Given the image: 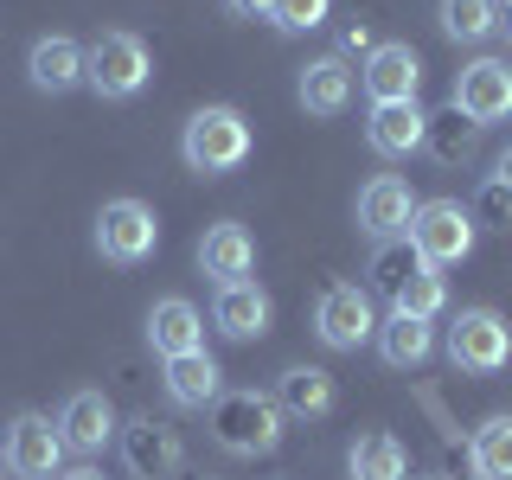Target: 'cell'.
<instances>
[{
    "label": "cell",
    "instance_id": "1",
    "mask_svg": "<svg viewBox=\"0 0 512 480\" xmlns=\"http://www.w3.org/2000/svg\"><path fill=\"white\" fill-rule=\"evenodd\" d=\"M205 423H212V442L224 455H276L288 416L276 410V397H263V391H218L212 410H205Z\"/></svg>",
    "mask_w": 512,
    "mask_h": 480
},
{
    "label": "cell",
    "instance_id": "2",
    "mask_svg": "<svg viewBox=\"0 0 512 480\" xmlns=\"http://www.w3.org/2000/svg\"><path fill=\"white\" fill-rule=\"evenodd\" d=\"M250 148H256V135H250L244 109L212 103V109H192V116H186L180 154H186V167H192V173H205V180H218V173L244 167Z\"/></svg>",
    "mask_w": 512,
    "mask_h": 480
},
{
    "label": "cell",
    "instance_id": "3",
    "mask_svg": "<svg viewBox=\"0 0 512 480\" xmlns=\"http://www.w3.org/2000/svg\"><path fill=\"white\" fill-rule=\"evenodd\" d=\"M148 77H154V58H148V45H141L135 32H103V39L84 52V84L96 96H109V103L141 96Z\"/></svg>",
    "mask_w": 512,
    "mask_h": 480
},
{
    "label": "cell",
    "instance_id": "4",
    "mask_svg": "<svg viewBox=\"0 0 512 480\" xmlns=\"http://www.w3.org/2000/svg\"><path fill=\"white\" fill-rule=\"evenodd\" d=\"M404 244L423 256L429 269L461 263V256L474 250V218H468V205H461V199H423V205L410 212Z\"/></svg>",
    "mask_w": 512,
    "mask_h": 480
},
{
    "label": "cell",
    "instance_id": "5",
    "mask_svg": "<svg viewBox=\"0 0 512 480\" xmlns=\"http://www.w3.org/2000/svg\"><path fill=\"white\" fill-rule=\"evenodd\" d=\"M448 359L474 378H493L512 365V327L493 308H461L455 327H448Z\"/></svg>",
    "mask_w": 512,
    "mask_h": 480
},
{
    "label": "cell",
    "instance_id": "6",
    "mask_svg": "<svg viewBox=\"0 0 512 480\" xmlns=\"http://www.w3.org/2000/svg\"><path fill=\"white\" fill-rule=\"evenodd\" d=\"M96 250H103V263H148L160 250V218L154 205L141 199H109L103 212H96Z\"/></svg>",
    "mask_w": 512,
    "mask_h": 480
},
{
    "label": "cell",
    "instance_id": "7",
    "mask_svg": "<svg viewBox=\"0 0 512 480\" xmlns=\"http://www.w3.org/2000/svg\"><path fill=\"white\" fill-rule=\"evenodd\" d=\"M314 333H320V346H333V352H359L378 333L372 295H365L359 282H333L327 295L314 301Z\"/></svg>",
    "mask_w": 512,
    "mask_h": 480
},
{
    "label": "cell",
    "instance_id": "8",
    "mask_svg": "<svg viewBox=\"0 0 512 480\" xmlns=\"http://www.w3.org/2000/svg\"><path fill=\"white\" fill-rule=\"evenodd\" d=\"M116 436H122V461L135 480H180V468H186L180 429H167L160 416H128Z\"/></svg>",
    "mask_w": 512,
    "mask_h": 480
},
{
    "label": "cell",
    "instance_id": "9",
    "mask_svg": "<svg viewBox=\"0 0 512 480\" xmlns=\"http://www.w3.org/2000/svg\"><path fill=\"white\" fill-rule=\"evenodd\" d=\"M448 103H455L474 128L506 122L512 116V58H474V64H461L455 96H448Z\"/></svg>",
    "mask_w": 512,
    "mask_h": 480
},
{
    "label": "cell",
    "instance_id": "10",
    "mask_svg": "<svg viewBox=\"0 0 512 480\" xmlns=\"http://www.w3.org/2000/svg\"><path fill=\"white\" fill-rule=\"evenodd\" d=\"M0 455H7V468L20 474V480H52L64 468V436H58L52 416L20 410V416H13V429H7V442H0Z\"/></svg>",
    "mask_w": 512,
    "mask_h": 480
},
{
    "label": "cell",
    "instance_id": "11",
    "mask_svg": "<svg viewBox=\"0 0 512 480\" xmlns=\"http://www.w3.org/2000/svg\"><path fill=\"white\" fill-rule=\"evenodd\" d=\"M359 84L372 90V103H416V90H423V58H416V45H404V39H384V45L365 52Z\"/></svg>",
    "mask_w": 512,
    "mask_h": 480
},
{
    "label": "cell",
    "instance_id": "12",
    "mask_svg": "<svg viewBox=\"0 0 512 480\" xmlns=\"http://www.w3.org/2000/svg\"><path fill=\"white\" fill-rule=\"evenodd\" d=\"M58 436L64 448H77V455H103L109 442H116V404H109L103 391H71L58 410Z\"/></svg>",
    "mask_w": 512,
    "mask_h": 480
},
{
    "label": "cell",
    "instance_id": "13",
    "mask_svg": "<svg viewBox=\"0 0 512 480\" xmlns=\"http://www.w3.org/2000/svg\"><path fill=\"white\" fill-rule=\"evenodd\" d=\"M269 320H276V301H269L250 276L218 288V301H212V327L224 333V340H263Z\"/></svg>",
    "mask_w": 512,
    "mask_h": 480
},
{
    "label": "cell",
    "instance_id": "14",
    "mask_svg": "<svg viewBox=\"0 0 512 480\" xmlns=\"http://www.w3.org/2000/svg\"><path fill=\"white\" fill-rule=\"evenodd\" d=\"M410 212H416V199L397 173H378V180L359 192V231L378 237V244H397V237L410 231Z\"/></svg>",
    "mask_w": 512,
    "mask_h": 480
},
{
    "label": "cell",
    "instance_id": "15",
    "mask_svg": "<svg viewBox=\"0 0 512 480\" xmlns=\"http://www.w3.org/2000/svg\"><path fill=\"white\" fill-rule=\"evenodd\" d=\"M26 77H32V90H45V96L77 90L84 84V45L64 39V32H45V39L26 52Z\"/></svg>",
    "mask_w": 512,
    "mask_h": 480
},
{
    "label": "cell",
    "instance_id": "16",
    "mask_svg": "<svg viewBox=\"0 0 512 480\" xmlns=\"http://www.w3.org/2000/svg\"><path fill=\"white\" fill-rule=\"evenodd\" d=\"M352 64L340 58V52H327V58H308L301 64V84H295V96H301V109L308 116H340V109L352 103Z\"/></svg>",
    "mask_w": 512,
    "mask_h": 480
},
{
    "label": "cell",
    "instance_id": "17",
    "mask_svg": "<svg viewBox=\"0 0 512 480\" xmlns=\"http://www.w3.org/2000/svg\"><path fill=\"white\" fill-rule=\"evenodd\" d=\"M199 269H205L218 288H224V282H244L250 269H256V237L244 231V224H231V218L212 224V231L199 237Z\"/></svg>",
    "mask_w": 512,
    "mask_h": 480
},
{
    "label": "cell",
    "instance_id": "18",
    "mask_svg": "<svg viewBox=\"0 0 512 480\" xmlns=\"http://www.w3.org/2000/svg\"><path fill=\"white\" fill-rule=\"evenodd\" d=\"M423 109L416 103H372V116H365V141H372V154L384 160H404L423 148Z\"/></svg>",
    "mask_w": 512,
    "mask_h": 480
},
{
    "label": "cell",
    "instance_id": "19",
    "mask_svg": "<svg viewBox=\"0 0 512 480\" xmlns=\"http://www.w3.org/2000/svg\"><path fill=\"white\" fill-rule=\"evenodd\" d=\"M148 346L160 352V359L199 352V346H205V320H199V308H192V301H180V295L154 301V308H148Z\"/></svg>",
    "mask_w": 512,
    "mask_h": 480
},
{
    "label": "cell",
    "instance_id": "20",
    "mask_svg": "<svg viewBox=\"0 0 512 480\" xmlns=\"http://www.w3.org/2000/svg\"><path fill=\"white\" fill-rule=\"evenodd\" d=\"M224 391V372L212 352H180V359H167V404L180 410H212V397Z\"/></svg>",
    "mask_w": 512,
    "mask_h": 480
},
{
    "label": "cell",
    "instance_id": "21",
    "mask_svg": "<svg viewBox=\"0 0 512 480\" xmlns=\"http://www.w3.org/2000/svg\"><path fill=\"white\" fill-rule=\"evenodd\" d=\"M333 404H340V391H333V378L320 372V365H288V372L276 378V410L282 416H333Z\"/></svg>",
    "mask_w": 512,
    "mask_h": 480
},
{
    "label": "cell",
    "instance_id": "22",
    "mask_svg": "<svg viewBox=\"0 0 512 480\" xmlns=\"http://www.w3.org/2000/svg\"><path fill=\"white\" fill-rule=\"evenodd\" d=\"M423 148H429V160H436V167H468L474 148H480V128L461 116L455 103H448L442 116H429V122H423Z\"/></svg>",
    "mask_w": 512,
    "mask_h": 480
},
{
    "label": "cell",
    "instance_id": "23",
    "mask_svg": "<svg viewBox=\"0 0 512 480\" xmlns=\"http://www.w3.org/2000/svg\"><path fill=\"white\" fill-rule=\"evenodd\" d=\"M378 352L397 372H416V365L436 352V327H429V320H410V314H391V320H378Z\"/></svg>",
    "mask_w": 512,
    "mask_h": 480
},
{
    "label": "cell",
    "instance_id": "24",
    "mask_svg": "<svg viewBox=\"0 0 512 480\" xmlns=\"http://www.w3.org/2000/svg\"><path fill=\"white\" fill-rule=\"evenodd\" d=\"M346 468H352V480H410V455L391 429H372V436L352 442Z\"/></svg>",
    "mask_w": 512,
    "mask_h": 480
},
{
    "label": "cell",
    "instance_id": "25",
    "mask_svg": "<svg viewBox=\"0 0 512 480\" xmlns=\"http://www.w3.org/2000/svg\"><path fill=\"white\" fill-rule=\"evenodd\" d=\"M468 461L480 480H512V416H487L468 442Z\"/></svg>",
    "mask_w": 512,
    "mask_h": 480
},
{
    "label": "cell",
    "instance_id": "26",
    "mask_svg": "<svg viewBox=\"0 0 512 480\" xmlns=\"http://www.w3.org/2000/svg\"><path fill=\"white\" fill-rule=\"evenodd\" d=\"M493 13H500V0H442L436 20L455 45H480V39H493Z\"/></svg>",
    "mask_w": 512,
    "mask_h": 480
},
{
    "label": "cell",
    "instance_id": "27",
    "mask_svg": "<svg viewBox=\"0 0 512 480\" xmlns=\"http://www.w3.org/2000/svg\"><path fill=\"white\" fill-rule=\"evenodd\" d=\"M423 269H429V263H423L410 244H378V256H372V288H378L384 301H397L416 276H423Z\"/></svg>",
    "mask_w": 512,
    "mask_h": 480
},
{
    "label": "cell",
    "instance_id": "28",
    "mask_svg": "<svg viewBox=\"0 0 512 480\" xmlns=\"http://www.w3.org/2000/svg\"><path fill=\"white\" fill-rule=\"evenodd\" d=\"M468 218H474V231L480 224H493V231H512V186L506 180H480V192H474V205H468Z\"/></svg>",
    "mask_w": 512,
    "mask_h": 480
},
{
    "label": "cell",
    "instance_id": "29",
    "mask_svg": "<svg viewBox=\"0 0 512 480\" xmlns=\"http://www.w3.org/2000/svg\"><path fill=\"white\" fill-rule=\"evenodd\" d=\"M327 7L333 0H276V13H269V20H276L282 32H314V26H327Z\"/></svg>",
    "mask_w": 512,
    "mask_h": 480
},
{
    "label": "cell",
    "instance_id": "30",
    "mask_svg": "<svg viewBox=\"0 0 512 480\" xmlns=\"http://www.w3.org/2000/svg\"><path fill=\"white\" fill-rule=\"evenodd\" d=\"M340 45H346V52H372V26H365V20H352L346 32H340ZM340 52V58H346Z\"/></svg>",
    "mask_w": 512,
    "mask_h": 480
},
{
    "label": "cell",
    "instance_id": "31",
    "mask_svg": "<svg viewBox=\"0 0 512 480\" xmlns=\"http://www.w3.org/2000/svg\"><path fill=\"white\" fill-rule=\"evenodd\" d=\"M224 7H231L237 20H269V13H276V0H224Z\"/></svg>",
    "mask_w": 512,
    "mask_h": 480
},
{
    "label": "cell",
    "instance_id": "32",
    "mask_svg": "<svg viewBox=\"0 0 512 480\" xmlns=\"http://www.w3.org/2000/svg\"><path fill=\"white\" fill-rule=\"evenodd\" d=\"M493 180H506V186H512V141H506L500 154H493Z\"/></svg>",
    "mask_w": 512,
    "mask_h": 480
},
{
    "label": "cell",
    "instance_id": "33",
    "mask_svg": "<svg viewBox=\"0 0 512 480\" xmlns=\"http://www.w3.org/2000/svg\"><path fill=\"white\" fill-rule=\"evenodd\" d=\"M493 32H500V39L512 45V0H500V13H493Z\"/></svg>",
    "mask_w": 512,
    "mask_h": 480
},
{
    "label": "cell",
    "instance_id": "34",
    "mask_svg": "<svg viewBox=\"0 0 512 480\" xmlns=\"http://www.w3.org/2000/svg\"><path fill=\"white\" fill-rule=\"evenodd\" d=\"M52 480H103V468H64V474H52Z\"/></svg>",
    "mask_w": 512,
    "mask_h": 480
},
{
    "label": "cell",
    "instance_id": "35",
    "mask_svg": "<svg viewBox=\"0 0 512 480\" xmlns=\"http://www.w3.org/2000/svg\"><path fill=\"white\" fill-rule=\"evenodd\" d=\"M416 480H448V474H416Z\"/></svg>",
    "mask_w": 512,
    "mask_h": 480
},
{
    "label": "cell",
    "instance_id": "36",
    "mask_svg": "<svg viewBox=\"0 0 512 480\" xmlns=\"http://www.w3.org/2000/svg\"><path fill=\"white\" fill-rule=\"evenodd\" d=\"M0 474H7V455H0Z\"/></svg>",
    "mask_w": 512,
    "mask_h": 480
}]
</instances>
